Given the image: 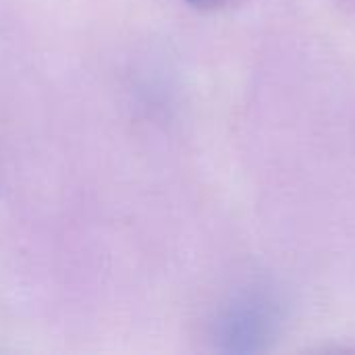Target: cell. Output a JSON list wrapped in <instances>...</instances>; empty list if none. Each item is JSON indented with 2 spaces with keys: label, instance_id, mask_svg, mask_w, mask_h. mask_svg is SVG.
Here are the masks:
<instances>
[{
  "label": "cell",
  "instance_id": "obj_1",
  "mask_svg": "<svg viewBox=\"0 0 355 355\" xmlns=\"http://www.w3.org/2000/svg\"><path fill=\"white\" fill-rule=\"evenodd\" d=\"M189 2L196 4V6H200V8H210V6H218L225 0H189Z\"/></svg>",
  "mask_w": 355,
  "mask_h": 355
}]
</instances>
